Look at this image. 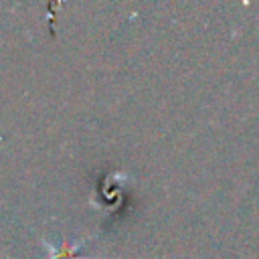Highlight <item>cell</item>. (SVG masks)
I'll return each mask as SVG.
<instances>
[{"mask_svg":"<svg viewBox=\"0 0 259 259\" xmlns=\"http://www.w3.org/2000/svg\"><path fill=\"white\" fill-rule=\"evenodd\" d=\"M45 247L51 251V259H87V257H79L77 255V249L81 245H69V243H61L59 247H55L53 243L49 241H42Z\"/></svg>","mask_w":259,"mask_h":259,"instance_id":"obj_1","label":"cell"}]
</instances>
